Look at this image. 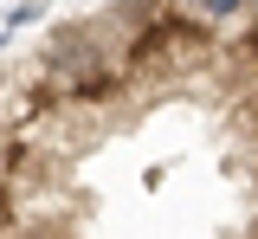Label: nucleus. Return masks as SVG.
Wrapping results in <instances>:
<instances>
[{
    "label": "nucleus",
    "mask_w": 258,
    "mask_h": 239,
    "mask_svg": "<svg viewBox=\"0 0 258 239\" xmlns=\"http://www.w3.org/2000/svg\"><path fill=\"white\" fill-rule=\"evenodd\" d=\"M168 13H174V0H110V7H103V26L123 45V39H136V33H155ZM116 58H123V52H116Z\"/></svg>",
    "instance_id": "obj_1"
},
{
    "label": "nucleus",
    "mask_w": 258,
    "mask_h": 239,
    "mask_svg": "<svg viewBox=\"0 0 258 239\" xmlns=\"http://www.w3.org/2000/svg\"><path fill=\"white\" fill-rule=\"evenodd\" d=\"M194 13L207 26H239V20H252V0H194Z\"/></svg>",
    "instance_id": "obj_2"
},
{
    "label": "nucleus",
    "mask_w": 258,
    "mask_h": 239,
    "mask_svg": "<svg viewBox=\"0 0 258 239\" xmlns=\"http://www.w3.org/2000/svg\"><path fill=\"white\" fill-rule=\"evenodd\" d=\"M0 149H7V130H0Z\"/></svg>",
    "instance_id": "obj_3"
},
{
    "label": "nucleus",
    "mask_w": 258,
    "mask_h": 239,
    "mask_svg": "<svg viewBox=\"0 0 258 239\" xmlns=\"http://www.w3.org/2000/svg\"><path fill=\"white\" fill-rule=\"evenodd\" d=\"M252 20H258V0H252Z\"/></svg>",
    "instance_id": "obj_4"
}]
</instances>
